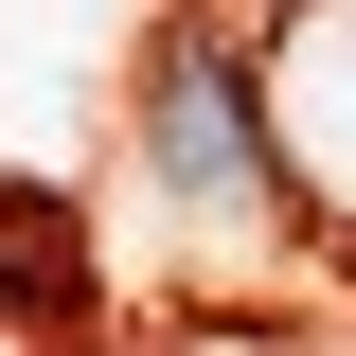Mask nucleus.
<instances>
[{"label": "nucleus", "mask_w": 356, "mask_h": 356, "mask_svg": "<svg viewBox=\"0 0 356 356\" xmlns=\"http://www.w3.org/2000/svg\"><path fill=\"white\" fill-rule=\"evenodd\" d=\"M143 196H161L178 250H267L285 232V178H267V125H250V54L214 18H178L143 54Z\"/></svg>", "instance_id": "obj_1"}, {"label": "nucleus", "mask_w": 356, "mask_h": 356, "mask_svg": "<svg viewBox=\"0 0 356 356\" xmlns=\"http://www.w3.org/2000/svg\"><path fill=\"white\" fill-rule=\"evenodd\" d=\"M250 125H267V178L285 214L356 232V0H285L250 54Z\"/></svg>", "instance_id": "obj_2"}]
</instances>
